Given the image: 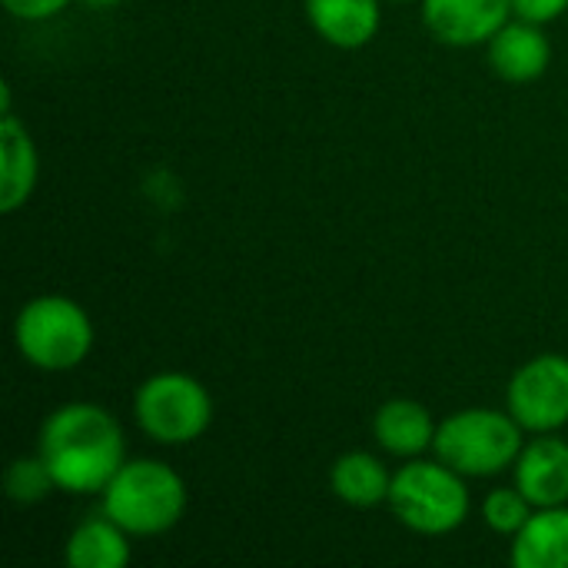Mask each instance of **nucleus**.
I'll return each mask as SVG.
<instances>
[{
	"instance_id": "obj_13",
	"label": "nucleus",
	"mask_w": 568,
	"mask_h": 568,
	"mask_svg": "<svg viewBox=\"0 0 568 568\" xmlns=\"http://www.w3.org/2000/svg\"><path fill=\"white\" fill-rule=\"evenodd\" d=\"M436 423L416 399H386L373 416L376 443L396 459H416L436 443Z\"/></svg>"
},
{
	"instance_id": "obj_20",
	"label": "nucleus",
	"mask_w": 568,
	"mask_h": 568,
	"mask_svg": "<svg viewBox=\"0 0 568 568\" xmlns=\"http://www.w3.org/2000/svg\"><path fill=\"white\" fill-rule=\"evenodd\" d=\"M568 10V0H513V13L532 23H549L559 20Z\"/></svg>"
},
{
	"instance_id": "obj_6",
	"label": "nucleus",
	"mask_w": 568,
	"mask_h": 568,
	"mask_svg": "<svg viewBox=\"0 0 568 568\" xmlns=\"http://www.w3.org/2000/svg\"><path fill=\"white\" fill-rule=\"evenodd\" d=\"M136 426L160 446L196 443L213 423V399L206 386L186 373H156L140 383L133 396Z\"/></svg>"
},
{
	"instance_id": "obj_14",
	"label": "nucleus",
	"mask_w": 568,
	"mask_h": 568,
	"mask_svg": "<svg viewBox=\"0 0 568 568\" xmlns=\"http://www.w3.org/2000/svg\"><path fill=\"white\" fill-rule=\"evenodd\" d=\"M516 568H568V509H536L529 523L513 536Z\"/></svg>"
},
{
	"instance_id": "obj_19",
	"label": "nucleus",
	"mask_w": 568,
	"mask_h": 568,
	"mask_svg": "<svg viewBox=\"0 0 568 568\" xmlns=\"http://www.w3.org/2000/svg\"><path fill=\"white\" fill-rule=\"evenodd\" d=\"M73 0H3L7 13L17 20H50L63 13Z\"/></svg>"
},
{
	"instance_id": "obj_17",
	"label": "nucleus",
	"mask_w": 568,
	"mask_h": 568,
	"mask_svg": "<svg viewBox=\"0 0 568 568\" xmlns=\"http://www.w3.org/2000/svg\"><path fill=\"white\" fill-rule=\"evenodd\" d=\"M50 489H57V483H53L47 463L40 459V453H37V456H20V459H13V463L7 466V473H3V493H7V499L17 503V506H33V503H40V499H47Z\"/></svg>"
},
{
	"instance_id": "obj_12",
	"label": "nucleus",
	"mask_w": 568,
	"mask_h": 568,
	"mask_svg": "<svg viewBox=\"0 0 568 568\" xmlns=\"http://www.w3.org/2000/svg\"><path fill=\"white\" fill-rule=\"evenodd\" d=\"M310 27L339 50H359L379 33V0H303Z\"/></svg>"
},
{
	"instance_id": "obj_5",
	"label": "nucleus",
	"mask_w": 568,
	"mask_h": 568,
	"mask_svg": "<svg viewBox=\"0 0 568 568\" xmlns=\"http://www.w3.org/2000/svg\"><path fill=\"white\" fill-rule=\"evenodd\" d=\"M523 426L513 413L499 409H463L439 423L433 453L463 476H499L516 466L523 453Z\"/></svg>"
},
{
	"instance_id": "obj_21",
	"label": "nucleus",
	"mask_w": 568,
	"mask_h": 568,
	"mask_svg": "<svg viewBox=\"0 0 568 568\" xmlns=\"http://www.w3.org/2000/svg\"><path fill=\"white\" fill-rule=\"evenodd\" d=\"M83 3H90V7H113V3H120V0H83Z\"/></svg>"
},
{
	"instance_id": "obj_4",
	"label": "nucleus",
	"mask_w": 568,
	"mask_h": 568,
	"mask_svg": "<svg viewBox=\"0 0 568 568\" xmlns=\"http://www.w3.org/2000/svg\"><path fill=\"white\" fill-rule=\"evenodd\" d=\"M389 509L406 529L419 536H449L469 516V489L463 473L443 459L426 463L416 456L399 466V473H393Z\"/></svg>"
},
{
	"instance_id": "obj_8",
	"label": "nucleus",
	"mask_w": 568,
	"mask_h": 568,
	"mask_svg": "<svg viewBox=\"0 0 568 568\" xmlns=\"http://www.w3.org/2000/svg\"><path fill=\"white\" fill-rule=\"evenodd\" d=\"M513 17V0H423L426 30L449 47L489 43Z\"/></svg>"
},
{
	"instance_id": "obj_10",
	"label": "nucleus",
	"mask_w": 568,
	"mask_h": 568,
	"mask_svg": "<svg viewBox=\"0 0 568 568\" xmlns=\"http://www.w3.org/2000/svg\"><path fill=\"white\" fill-rule=\"evenodd\" d=\"M486 47H489V67L496 70V77L509 83H532L552 63V43L542 23L523 17L509 20Z\"/></svg>"
},
{
	"instance_id": "obj_22",
	"label": "nucleus",
	"mask_w": 568,
	"mask_h": 568,
	"mask_svg": "<svg viewBox=\"0 0 568 568\" xmlns=\"http://www.w3.org/2000/svg\"><path fill=\"white\" fill-rule=\"evenodd\" d=\"M399 3H409V0H399Z\"/></svg>"
},
{
	"instance_id": "obj_9",
	"label": "nucleus",
	"mask_w": 568,
	"mask_h": 568,
	"mask_svg": "<svg viewBox=\"0 0 568 568\" xmlns=\"http://www.w3.org/2000/svg\"><path fill=\"white\" fill-rule=\"evenodd\" d=\"M516 486L536 509L568 503V443L559 436H536L516 459Z\"/></svg>"
},
{
	"instance_id": "obj_1",
	"label": "nucleus",
	"mask_w": 568,
	"mask_h": 568,
	"mask_svg": "<svg viewBox=\"0 0 568 568\" xmlns=\"http://www.w3.org/2000/svg\"><path fill=\"white\" fill-rule=\"evenodd\" d=\"M37 453L47 463L57 489L70 496L103 493L126 463L123 429L97 403H67L53 409L40 426Z\"/></svg>"
},
{
	"instance_id": "obj_7",
	"label": "nucleus",
	"mask_w": 568,
	"mask_h": 568,
	"mask_svg": "<svg viewBox=\"0 0 568 568\" xmlns=\"http://www.w3.org/2000/svg\"><path fill=\"white\" fill-rule=\"evenodd\" d=\"M506 409L532 436L568 426V356L542 353L519 366L506 389Z\"/></svg>"
},
{
	"instance_id": "obj_2",
	"label": "nucleus",
	"mask_w": 568,
	"mask_h": 568,
	"mask_svg": "<svg viewBox=\"0 0 568 568\" xmlns=\"http://www.w3.org/2000/svg\"><path fill=\"white\" fill-rule=\"evenodd\" d=\"M103 513L130 536H163L186 513V483L156 459H126L106 483Z\"/></svg>"
},
{
	"instance_id": "obj_11",
	"label": "nucleus",
	"mask_w": 568,
	"mask_h": 568,
	"mask_svg": "<svg viewBox=\"0 0 568 568\" xmlns=\"http://www.w3.org/2000/svg\"><path fill=\"white\" fill-rule=\"evenodd\" d=\"M37 176H40V156H37L33 136L13 116V110H3L0 116V213H17L33 196Z\"/></svg>"
},
{
	"instance_id": "obj_3",
	"label": "nucleus",
	"mask_w": 568,
	"mask_h": 568,
	"mask_svg": "<svg viewBox=\"0 0 568 568\" xmlns=\"http://www.w3.org/2000/svg\"><path fill=\"white\" fill-rule=\"evenodd\" d=\"M13 343L30 366L43 373H67L90 356L93 323L70 296L47 293L20 306L13 320Z\"/></svg>"
},
{
	"instance_id": "obj_16",
	"label": "nucleus",
	"mask_w": 568,
	"mask_h": 568,
	"mask_svg": "<svg viewBox=\"0 0 568 568\" xmlns=\"http://www.w3.org/2000/svg\"><path fill=\"white\" fill-rule=\"evenodd\" d=\"M130 532L120 529L106 513L80 523L63 549L70 568H123L130 562Z\"/></svg>"
},
{
	"instance_id": "obj_18",
	"label": "nucleus",
	"mask_w": 568,
	"mask_h": 568,
	"mask_svg": "<svg viewBox=\"0 0 568 568\" xmlns=\"http://www.w3.org/2000/svg\"><path fill=\"white\" fill-rule=\"evenodd\" d=\"M532 513H536V506L526 499V493L519 486H513V489H493L483 499V519L499 536H516L529 523Z\"/></svg>"
},
{
	"instance_id": "obj_15",
	"label": "nucleus",
	"mask_w": 568,
	"mask_h": 568,
	"mask_svg": "<svg viewBox=\"0 0 568 568\" xmlns=\"http://www.w3.org/2000/svg\"><path fill=\"white\" fill-rule=\"evenodd\" d=\"M393 476L373 453H343L329 469V489L339 503L356 509H373L379 503H389Z\"/></svg>"
}]
</instances>
